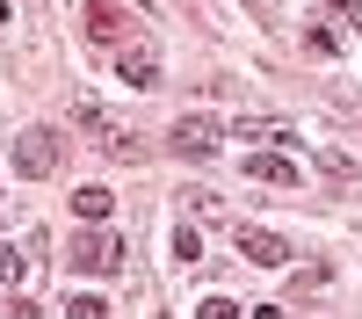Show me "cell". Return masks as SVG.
I'll list each match as a JSON object with an SVG mask.
<instances>
[{
  "mask_svg": "<svg viewBox=\"0 0 362 319\" xmlns=\"http://www.w3.org/2000/svg\"><path fill=\"white\" fill-rule=\"evenodd\" d=\"M232 138H254V145H290V124L283 116H239V124H225Z\"/></svg>",
  "mask_w": 362,
  "mask_h": 319,
  "instance_id": "ba28073f",
  "label": "cell"
},
{
  "mask_svg": "<svg viewBox=\"0 0 362 319\" xmlns=\"http://www.w3.org/2000/svg\"><path fill=\"white\" fill-rule=\"evenodd\" d=\"M247 174H254V182H268V189H297V160H283V153H254Z\"/></svg>",
  "mask_w": 362,
  "mask_h": 319,
  "instance_id": "9c48e42d",
  "label": "cell"
},
{
  "mask_svg": "<svg viewBox=\"0 0 362 319\" xmlns=\"http://www.w3.org/2000/svg\"><path fill=\"white\" fill-rule=\"evenodd\" d=\"M225 312H247V305H232V298H203L196 305V319H225Z\"/></svg>",
  "mask_w": 362,
  "mask_h": 319,
  "instance_id": "2e32d148",
  "label": "cell"
},
{
  "mask_svg": "<svg viewBox=\"0 0 362 319\" xmlns=\"http://www.w3.org/2000/svg\"><path fill=\"white\" fill-rule=\"evenodd\" d=\"M189 211H196V218H210V225H225V218H232V211H225V203L210 196V189H189Z\"/></svg>",
  "mask_w": 362,
  "mask_h": 319,
  "instance_id": "4fadbf2b",
  "label": "cell"
},
{
  "mask_svg": "<svg viewBox=\"0 0 362 319\" xmlns=\"http://www.w3.org/2000/svg\"><path fill=\"white\" fill-rule=\"evenodd\" d=\"M160 51L153 44H145V37H124V44H116V80H124V87H138V95H153V87H160Z\"/></svg>",
  "mask_w": 362,
  "mask_h": 319,
  "instance_id": "277c9868",
  "label": "cell"
},
{
  "mask_svg": "<svg viewBox=\"0 0 362 319\" xmlns=\"http://www.w3.org/2000/svg\"><path fill=\"white\" fill-rule=\"evenodd\" d=\"M326 15H341L348 29H362V0H334V8H326Z\"/></svg>",
  "mask_w": 362,
  "mask_h": 319,
  "instance_id": "e0dca14e",
  "label": "cell"
},
{
  "mask_svg": "<svg viewBox=\"0 0 362 319\" xmlns=\"http://www.w3.org/2000/svg\"><path fill=\"white\" fill-rule=\"evenodd\" d=\"M66 261H73L80 276H116V269H124V232L87 225V232H73V240H66Z\"/></svg>",
  "mask_w": 362,
  "mask_h": 319,
  "instance_id": "6da1fadb",
  "label": "cell"
},
{
  "mask_svg": "<svg viewBox=\"0 0 362 319\" xmlns=\"http://www.w3.org/2000/svg\"><path fill=\"white\" fill-rule=\"evenodd\" d=\"M8 22H15V8H8V0H0V29H8Z\"/></svg>",
  "mask_w": 362,
  "mask_h": 319,
  "instance_id": "ac0fdd59",
  "label": "cell"
},
{
  "mask_svg": "<svg viewBox=\"0 0 362 319\" xmlns=\"http://www.w3.org/2000/svg\"><path fill=\"white\" fill-rule=\"evenodd\" d=\"M15 174H22V182H51V174H58V131L51 124L15 131Z\"/></svg>",
  "mask_w": 362,
  "mask_h": 319,
  "instance_id": "7a4b0ae2",
  "label": "cell"
},
{
  "mask_svg": "<svg viewBox=\"0 0 362 319\" xmlns=\"http://www.w3.org/2000/svg\"><path fill=\"white\" fill-rule=\"evenodd\" d=\"M58 312H73V319H102V312H109V298H95V290H80V298H66Z\"/></svg>",
  "mask_w": 362,
  "mask_h": 319,
  "instance_id": "5bb4252c",
  "label": "cell"
},
{
  "mask_svg": "<svg viewBox=\"0 0 362 319\" xmlns=\"http://www.w3.org/2000/svg\"><path fill=\"white\" fill-rule=\"evenodd\" d=\"M167 254L181 261V269H189V261H203V240H196V225H174V232H167Z\"/></svg>",
  "mask_w": 362,
  "mask_h": 319,
  "instance_id": "8fae6325",
  "label": "cell"
},
{
  "mask_svg": "<svg viewBox=\"0 0 362 319\" xmlns=\"http://www.w3.org/2000/svg\"><path fill=\"white\" fill-rule=\"evenodd\" d=\"M167 145L181 160H218L225 153V124H218V116H181V124L167 131Z\"/></svg>",
  "mask_w": 362,
  "mask_h": 319,
  "instance_id": "3957f363",
  "label": "cell"
},
{
  "mask_svg": "<svg viewBox=\"0 0 362 319\" xmlns=\"http://www.w3.org/2000/svg\"><path fill=\"white\" fill-rule=\"evenodd\" d=\"M80 15H87V22H80V29H87V44H102V51H116V44L131 37V22H124V8H116V0H87Z\"/></svg>",
  "mask_w": 362,
  "mask_h": 319,
  "instance_id": "8992f818",
  "label": "cell"
},
{
  "mask_svg": "<svg viewBox=\"0 0 362 319\" xmlns=\"http://www.w3.org/2000/svg\"><path fill=\"white\" fill-rule=\"evenodd\" d=\"M0 283H22V254H15L8 240H0Z\"/></svg>",
  "mask_w": 362,
  "mask_h": 319,
  "instance_id": "9a60e30c",
  "label": "cell"
},
{
  "mask_svg": "<svg viewBox=\"0 0 362 319\" xmlns=\"http://www.w3.org/2000/svg\"><path fill=\"white\" fill-rule=\"evenodd\" d=\"M66 116H73V124H80L87 138H95V145H109L116 131H124V124H116V116H109V109H102L95 95H73V102H66Z\"/></svg>",
  "mask_w": 362,
  "mask_h": 319,
  "instance_id": "52a82bcc",
  "label": "cell"
},
{
  "mask_svg": "<svg viewBox=\"0 0 362 319\" xmlns=\"http://www.w3.org/2000/svg\"><path fill=\"white\" fill-rule=\"evenodd\" d=\"M232 247L247 254L254 269H290V254H297L283 232H261V225H239V232H232Z\"/></svg>",
  "mask_w": 362,
  "mask_h": 319,
  "instance_id": "5b68a950",
  "label": "cell"
},
{
  "mask_svg": "<svg viewBox=\"0 0 362 319\" xmlns=\"http://www.w3.org/2000/svg\"><path fill=\"white\" fill-rule=\"evenodd\" d=\"M73 211H80V225H109V211H116V196H109L102 182H87V189H73Z\"/></svg>",
  "mask_w": 362,
  "mask_h": 319,
  "instance_id": "30bf717a",
  "label": "cell"
},
{
  "mask_svg": "<svg viewBox=\"0 0 362 319\" xmlns=\"http://www.w3.org/2000/svg\"><path fill=\"white\" fill-rule=\"evenodd\" d=\"M319 167H326V174H334V182H348V189L362 182V167H355V160L341 153V145H326V153H319Z\"/></svg>",
  "mask_w": 362,
  "mask_h": 319,
  "instance_id": "7c38bea8",
  "label": "cell"
}]
</instances>
